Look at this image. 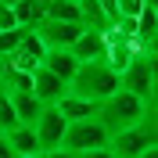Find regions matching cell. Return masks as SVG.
<instances>
[{"label": "cell", "mask_w": 158, "mask_h": 158, "mask_svg": "<svg viewBox=\"0 0 158 158\" xmlns=\"http://www.w3.org/2000/svg\"><path fill=\"white\" fill-rule=\"evenodd\" d=\"M115 90H118V72L108 69L104 61H79L76 76L69 79V94H76V97L90 101V104L108 101Z\"/></svg>", "instance_id": "obj_1"}, {"label": "cell", "mask_w": 158, "mask_h": 158, "mask_svg": "<svg viewBox=\"0 0 158 158\" xmlns=\"http://www.w3.org/2000/svg\"><path fill=\"white\" fill-rule=\"evenodd\" d=\"M148 111H155V104L133 97V94H126V90H115L108 101H101V104H97V115H94V118L108 129V137H111V133H118V129L140 122Z\"/></svg>", "instance_id": "obj_2"}, {"label": "cell", "mask_w": 158, "mask_h": 158, "mask_svg": "<svg viewBox=\"0 0 158 158\" xmlns=\"http://www.w3.org/2000/svg\"><path fill=\"white\" fill-rule=\"evenodd\" d=\"M155 86H158L155 50H137V54L122 65V72H118V90H126V94H133V97L155 104Z\"/></svg>", "instance_id": "obj_3"}, {"label": "cell", "mask_w": 158, "mask_h": 158, "mask_svg": "<svg viewBox=\"0 0 158 158\" xmlns=\"http://www.w3.org/2000/svg\"><path fill=\"white\" fill-rule=\"evenodd\" d=\"M148 148H158L155 111H148L140 122H133V126H126V129H118V133L108 137V151L115 158H137L140 151H148Z\"/></svg>", "instance_id": "obj_4"}, {"label": "cell", "mask_w": 158, "mask_h": 158, "mask_svg": "<svg viewBox=\"0 0 158 158\" xmlns=\"http://www.w3.org/2000/svg\"><path fill=\"white\" fill-rule=\"evenodd\" d=\"M61 148L72 151V155H86V151L108 148V129L101 126L97 118H79L65 126V137H61Z\"/></svg>", "instance_id": "obj_5"}, {"label": "cell", "mask_w": 158, "mask_h": 158, "mask_svg": "<svg viewBox=\"0 0 158 158\" xmlns=\"http://www.w3.org/2000/svg\"><path fill=\"white\" fill-rule=\"evenodd\" d=\"M65 126H69V122L61 118V111L54 108V104L40 111L36 126H32V133H36V148H40V155H47V151L61 148V137H65Z\"/></svg>", "instance_id": "obj_6"}, {"label": "cell", "mask_w": 158, "mask_h": 158, "mask_svg": "<svg viewBox=\"0 0 158 158\" xmlns=\"http://www.w3.org/2000/svg\"><path fill=\"white\" fill-rule=\"evenodd\" d=\"M29 94L43 104V108H50V104H58V101L69 94V83H65L61 76H54L50 69L40 65V69H32V90H29Z\"/></svg>", "instance_id": "obj_7"}, {"label": "cell", "mask_w": 158, "mask_h": 158, "mask_svg": "<svg viewBox=\"0 0 158 158\" xmlns=\"http://www.w3.org/2000/svg\"><path fill=\"white\" fill-rule=\"evenodd\" d=\"M43 54H47L43 40L29 29L25 36H22V43L15 47V54H11V58H4V61H7L11 69H18V72H32V69H40V65H43Z\"/></svg>", "instance_id": "obj_8"}, {"label": "cell", "mask_w": 158, "mask_h": 158, "mask_svg": "<svg viewBox=\"0 0 158 158\" xmlns=\"http://www.w3.org/2000/svg\"><path fill=\"white\" fill-rule=\"evenodd\" d=\"M69 50H72V58H76V61H104L108 40H104V32H97V29H83L79 40L72 43Z\"/></svg>", "instance_id": "obj_9"}, {"label": "cell", "mask_w": 158, "mask_h": 158, "mask_svg": "<svg viewBox=\"0 0 158 158\" xmlns=\"http://www.w3.org/2000/svg\"><path fill=\"white\" fill-rule=\"evenodd\" d=\"M54 108L61 111V118H65V122H79V118H94V115H97V104H90V101L76 97V94H65Z\"/></svg>", "instance_id": "obj_10"}, {"label": "cell", "mask_w": 158, "mask_h": 158, "mask_svg": "<svg viewBox=\"0 0 158 158\" xmlns=\"http://www.w3.org/2000/svg\"><path fill=\"white\" fill-rule=\"evenodd\" d=\"M11 108H15V118H18V126H36L40 111H43V104H40L32 94H11Z\"/></svg>", "instance_id": "obj_11"}, {"label": "cell", "mask_w": 158, "mask_h": 158, "mask_svg": "<svg viewBox=\"0 0 158 158\" xmlns=\"http://www.w3.org/2000/svg\"><path fill=\"white\" fill-rule=\"evenodd\" d=\"M4 140H7V148L15 151L18 158H32V155H40V148H36V133H32L29 126H15L11 133H4Z\"/></svg>", "instance_id": "obj_12"}, {"label": "cell", "mask_w": 158, "mask_h": 158, "mask_svg": "<svg viewBox=\"0 0 158 158\" xmlns=\"http://www.w3.org/2000/svg\"><path fill=\"white\" fill-rule=\"evenodd\" d=\"M43 69H50L54 76H61L65 83H69V79L76 76L79 61L72 58V50H47V54H43Z\"/></svg>", "instance_id": "obj_13"}, {"label": "cell", "mask_w": 158, "mask_h": 158, "mask_svg": "<svg viewBox=\"0 0 158 158\" xmlns=\"http://www.w3.org/2000/svg\"><path fill=\"white\" fill-rule=\"evenodd\" d=\"M15 126H18V118H15V108H11V97L0 90V137H4V133H11Z\"/></svg>", "instance_id": "obj_14"}, {"label": "cell", "mask_w": 158, "mask_h": 158, "mask_svg": "<svg viewBox=\"0 0 158 158\" xmlns=\"http://www.w3.org/2000/svg\"><path fill=\"white\" fill-rule=\"evenodd\" d=\"M25 32H29V29H7V32H0V58H11Z\"/></svg>", "instance_id": "obj_15"}, {"label": "cell", "mask_w": 158, "mask_h": 158, "mask_svg": "<svg viewBox=\"0 0 158 158\" xmlns=\"http://www.w3.org/2000/svg\"><path fill=\"white\" fill-rule=\"evenodd\" d=\"M148 0H115V22L118 18H126V22H133L140 15V7H144Z\"/></svg>", "instance_id": "obj_16"}, {"label": "cell", "mask_w": 158, "mask_h": 158, "mask_svg": "<svg viewBox=\"0 0 158 158\" xmlns=\"http://www.w3.org/2000/svg\"><path fill=\"white\" fill-rule=\"evenodd\" d=\"M79 158H115L108 148H97V151H86V155H79Z\"/></svg>", "instance_id": "obj_17"}, {"label": "cell", "mask_w": 158, "mask_h": 158, "mask_svg": "<svg viewBox=\"0 0 158 158\" xmlns=\"http://www.w3.org/2000/svg\"><path fill=\"white\" fill-rule=\"evenodd\" d=\"M43 158H79V155H72V151H65V148H54V151H47Z\"/></svg>", "instance_id": "obj_18"}, {"label": "cell", "mask_w": 158, "mask_h": 158, "mask_svg": "<svg viewBox=\"0 0 158 158\" xmlns=\"http://www.w3.org/2000/svg\"><path fill=\"white\" fill-rule=\"evenodd\" d=\"M0 158H18V155H15V151L7 148V140H4V137H0Z\"/></svg>", "instance_id": "obj_19"}, {"label": "cell", "mask_w": 158, "mask_h": 158, "mask_svg": "<svg viewBox=\"0 0 158 158\" xmlns=\"http://www.w3.org/2000/svg\"><path fill=\"white\" fill-rule=\"evenodd\" d=\"M137 158H158V148H148V151H140Z\"/></svg>", "instance_id": "obj_20"}, {"label": "cell", "mask_w": 158, "mask_h": 158, "mask_svg": "<svg viewBox=\"0 0 158 158\" xmlns=\"http://www.w3.org/2000/svg\"><path fill=\"white\" fill-rule=\"evenodd\" d=\"M0 4H4V7H11V4H18V0H0Z\"/></svg>", "instance_id": "obj_21"}, {"label": "cell", "mask_w": 158, "mask_h": 158, "mask_svg": "<svg viewBox=\"0 0 158 158\" xmlns=\"http://www.w3.org/2000/svg\"><path fill=\"white\" fill-rule=\"evenodd\" d=\"M4 69H7V61H4V58H0V76H4Z\"/></svg>", "instance_id": "obj_22"}, {"label": "cell", "mask_w": 158, "mask_h": 158, "mask_svg": "<svg viewBox=\"0 0 158 158\" xmlns=\"http://www.w3.org/2000/svg\"><path fill=\"white\" fill-rule=\"evenodd\" d=\"M32 158H43V155H32Z\"/></svg>", "instance_id": "obj_23"}]
</instances>
